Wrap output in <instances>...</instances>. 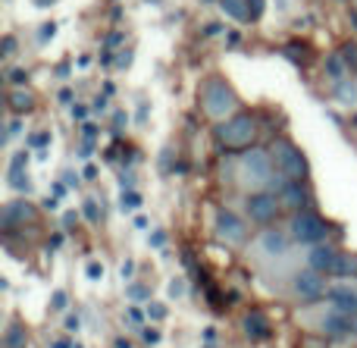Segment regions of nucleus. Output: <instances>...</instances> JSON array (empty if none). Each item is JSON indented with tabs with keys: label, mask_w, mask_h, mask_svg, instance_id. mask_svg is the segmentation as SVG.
<instances>
[{
	"label": "nucleus",
	"mask_w": 357,
	"mask_h": 348,
	"mask_svg": "<svg viewBox=\"0 0 357 348\" xmlns=\"http://www.w3.org/2000/svg\"><path fill=\"white\" fill-rule=\"evenodd\" d=\"M123 126H129V113H113V129H123Z\"/></svg>",
	"instance_id": "38"
},
{
	"label": "nucleus",
	"mask_w": 357,
	"mask_h": 348,
	"mask_svg": "<svg viewBox=\"0 0 357 348\" xmlns=\"http://www.w3.org/2000/svg\"><path fill=\"white\" fill-rule=\"evenodd\" d=\"M333 100L342 107H354L357 104V82L351 75H345V79L333 82Z\"/></svg>",
	"instance_id": "17"
},
{
	"label": "nucleus",
	"mask_w": 357,
	"mask_h": 348,
	"mask_svg": "<svg viewBox=\"0 0 357 348\" xmlns=\"http://www.w3.org/2000/svg\"><path fill=\"white\" fill-rule=\"evenodd\" d=\"M204 3H220V0H204Z\"/></svg>",
	"instance_id": "56"
},
{
	"label": "nucleus",
	"mask_w": 357,
	"mask_h": 348,
	"mask_svg": "<svg viewBox=\"0 0 357 348\" xmlns=\"http://www.w3.org/2000/svg\"><path fill=\"white\" fill-rule=\"evenodd\" d=\"M285 54H289L291 60L298 63V66H304V63H307V56H310V50H307V44L291 41V44H285Z\"/></svg>",
	"instance_id": "22"
},
{
	"label": "nucleus",
	"mask_w": 357,
	"mask_h": 348,
	"mask_svg": "<svg viewBox=\"0 0 357 348\" xmlns=\"http://www.w3.org/2000/svg\"><path fill=\"white\" fill-rule=\"evenodd\" d=\"M119 207H123V211H138V207H142V195H138L135 188L123 192V198H119Z\"/></svg>",
	"instance_id": "23"
},
{
	"label": "nucleus",
	"mask_w": 357,
	"mask_h": 348,
	"mask_svg": "<svg viewBox=\"0 0 357 348\" xmlns=\"http://www.w3.org/2000/svg\"><path fill=\"white\" fill-rule=\"evenodd\" d=\"M47 144H50V132H35V135L25 138V148H38V151H44Z\"/></svg>",
	"instance_id": "24"
},
{
	"label": "nucleus",
	"mask_w": 357,
	"mask_h": 348,
	"mask_svg": "<svg viewBox=\"0 0 357 348\" xmlns=\"http://www.w3.org/2000/svg\"><path fill=\"white\" fill-rule=\"evenodd\" d=\"M75 342H69V339H54V342H50V348H73Z\"/></svg>",
	"instance_id": "46"
},
{
	"label": "nucleus",
	"mask_w": 357,
	"mask_h": 348,
	"mask_svg": "<svg viewBox=\"0 0 357 348\" xmlns=\"http://www.w3.org/2000/svg\"><path fill=\"white\" fill-rule=\"evenodd\" d=\"M119 276H123V282H129L132 276H135V264L126 261V264H123V270H119Z\"/></svg>",
	"instance_id": "36"
},
{
	"label": "nucleus",
	"mask_w": 357,
	"mask_h": 348,
	"mask_svg": "<svg viewBox=\"0 0 357 348\" xmlns=\"http://www.w3.org/2000/svg\"><path fill=\"white\" fill-rule=\"evenodd\" d=\"M73 348H85V345H79V342H75V345H73Z\"/></svg>",
	"instance_id": "57"
},
{
	"label": "nucleus",
	"mask_w": 357,
	"mask_h": 348,
	"mask_svg": "<svg viewBox=\"0 0 357 348\" xmlns=\"http://www.w3.org/2000/svg\"><path fill=\"white\" fill-rule=\"evenodd\" d=\"M66 330H79V317H66Z\"/></svg>",
	"instance_id": "52"
},
{
	"label": "nucleus",
	"mask_w": 357,
	"mask_h": 348,
	"mask_svg": "<svg viewBox=\"0 0 357 348\" xmlns=\"http://www.w3.org/2000/svg\"><path fill=\"white\" fill-rule=\"evenodd\" d=\"M116 348H132V345L126 342V339H116Z\"/></svg>",
	"instance_id": "55"
},
{
	"label": "nucleus",
	"mask_w": 357,
	"mask_h": 348,
	"mask_svg": "<svg viewBox=\"0 0 357 348\" xmlns=\"http://www.w3.org/2000/svg\"><path fill=\"white\" fill-rule=\"evenodd\" d=\"M19 129H22V123H19V119H13V123H10V126H6V138L19 135Z\"/></svg>",
	"instance_id": "44"
},
{
	"label": "nucleus",
	"mask_w": 357,
	"mask_h": 348,
	"mask_svg": "<svg viewBox=\"0 0 357 348\" xmlns=\"http://www.w3.org/2000/svg\"><path fill=\"white\" fill-rule=\"evenodd\" d=\"M54 35H56V25L54 22H41V29H38V44H47Z\"/></svg>",
	"instance_id": "26"
},
{
	"label": "nucleus",
	"mask_w": 357,
	"mask_h": 348,
	"mask_svg": "<svg viewBox=\"0 0 357 348\" xmlns=\"http://www.w3.org/2000/svg\"><path fill=\"white\" fill-rule=\"evenodd\" d=\"M201 107L213 123H222V119L235 116V110H238V94L232 91V85H229L222 75H207L201 85Z\"/></svg>",
	"instance_id": "1"
},
{
	"label": "nucleus",
	"mask_w": 357,
	"mask_h": 348,
	"mask_svg": "<svg viewBox=\"0 0 357 348\" xmlns=\"http://www.w3.org/2000/svg\"><path fill=\"white\" fill-rule=\"evenodd\" d=\"M148 314H151L154 320H163V317H167V308L157 305V301H151V305H148Z\"/></svg>",
	"instance_id": "30"
},
{
	"label": "nucleus",
	"mask_w": 357,
	"mask_h": 348,
	"mask_svg": "<svg viewBox=\"0 0 357 348\" xmlns=\"http://www.w3.org/2000/svg\"><path fill=\"white\" fill-rule=\"evenodd\" d=\"M323 336H329V339L357 336V317H354V314L339 311V308H333V311L323 317Z\"/></svg>",
	"instance_id": "8"
},
{
	"label": "nucleus",
	"mask_w": 357,
	"mask_h": 348,
	"mask_svg": "<svg viewBox=\"0 0 357 348\" xmlns=\"http://www.w3.org/2000/svg\"><path fill=\"white\" fill-rule=\"evenodd\" d=\"M279 211H282V201L273 192H254L245 201V213L251 217V223H260V226H270L279 217Z\"/></svg>",
	"instance_id": "6"
},
{
	"label": "nucleus",
	"mask_w": 357,
	"mask_h": 348,
	"mask_svg": "<svg viewBox=\"0 0 357 348\" xmlns=\"http://www.w3.org/2000/svg\"><path fill=\"white\" fill-rule=\"evenodd\" d=\"M107 50H113V47H119V44H123V35H119V31H110V35H107Z\"/></svg>",
	"instance_id": "35"
},
{
	"label": "nucleus",
	"mask_w": 357,
	"mask_h": 348,
	"mask_svg": "<svg viewBox=\"0 0 357 348\" xmlns=\"http://www.w3.org/2000/svg\"><path fill=\"white\" fill-rule=\"evenodd\" d=\"M16 54V38H3V56Z\"/></svg>",
	"instance_id": "39"
},
{
	"label": "nucleus",
	"mask_w": 357,
	"mask_h": 348,
	"mask_svg": "<svg viewBox=\"0 0 357 348\" xmlns=\"http://www.w3.org/2000/svg\"><path fill=\"white\" fill-rule=\"evenodd\" d=\"M213 135L226 151H248L257 142V116H251V113H235V116L216 123Z\"/></svg>",
	"instance_id": "2"
},
{
	"label": "nucleus",
	"mask_w": 357,
	"mask_h": 348,
	"mask_svg": "<svg viewBox=\"0 0 357 348\" xmlns=\"http://www.w3.org/2000/svg\"><path fill=\"white\" fill-rule=\"evenodd\" d=\"M82 135L94 142V135H98V126H94V123H85V126H82Z\"/></svg>",
	"instance_id": "42"
},
{
	"label": "nucleus",
	"mask_w": 357,
	"mask_h": 348,
	"mask_svg": "<svg viewBox=\"0 0 357 348\" xmlns=\"http://www.w3.org/2000/svg\"><path fill=\"white\" fill-rule=\"evenodd\" d=\"M63 195H66V186H63V182H56V186H54V198H63Z\"/></svg>",
	"instance_id": "48"
},
{
	"label": "nucleus",
	"mask_w": 357,
	"mask_h": 348,
	"mask_svg": "<svg viewBox=\"0 0 357 348\" xmlns=\"http://www.w3.org/2000/svg\"><path fill=\"white\" fill-rule=\"evenodd\" d=\"M289 232L298 245H323L329 236V226L314 211H298L289 223Z\"/></svg>",
	"instance_id": "5"
},
{
	"label": "nucleus",
	"mask_w": 357,
	"mask_h": 348,
	"mask_svg": "<svg viewBox=\"0 0 357 348\" xmlns=\"http://www.w3.org/2000/svg\"><path fill=\"white\" fill-rule=\"evenodd\" d=\"M63 182H66V186H79V176H75V173H63Z\"/></svg>",
	"instance_id": "47"
},
{
	"label": "nucleus",
	"mask_w": 357,
	"mask_h": 348,
	"mask_svg": "<svg viewBox=\"0 0 357 348\" xmlns=\"http://www.w3.org/2000/svg\"><path fill=\"white\" fill-rule=\"evenodd\" d=\"M216 236L226 245H245L248 242V223L235 211H216Z\"/></svg>",
	"instance_id": "7"
},
{
	"label": "nucleus",
	"mask_w": 357,
	"mask_h": 348,
	"mask_svg": "<svg viewBox=\"0 0 357 348\" xmlns=\"http://www.w3.org/2000/svg\"><path fill=\"white\" fill-rule=\"evenodd\" d=\"M94 176H98V167H91V163H88V167H85V179H94Z\"/></svg>",
	"instance_id": "51"
},
{
	"label": "nucleus",
	"mask_w": 357,
	"mask_h": 348,
	"mask_svg": "<svg viewBox=\"0 0 357 348\" xmlns=\"http://www.w3.org/2000/svg\"><path fill=\"white\" fill-rule=\"evenodd\" d=\"M82 213H85V217L91 220V223H100V207H98V201L88 198L85 204H82Z\"/></svg>",
	"instance_id": "25"
},
{
	"label": "nucleus",
	"mask_w": 357,
	"mask_h": 348,
	"mask_svg": "<svg viewBox=\"0 0 357 348\" xmlns=\"http://www.w3.org/2000/svg\"><path fill=\"white\" fill-rule=\"evenodd\" d=\"M25 345H29V339H25V330L13 324L10 330H6V336H3V348H25Z\"/></svg>",
	"instance_id": "21"
},
{
	"label": "nucleus",
	"mask_w": 357,
	"mask_h": 348,
	"mask_svg": "<svg viewBox=\"0 0 357 348\" xmlns=\"http://www.w3.org/2000/svg\"><path fill=\"white\" fill-rule=\"evenodd\" d=\"M116 63H119L116 69H129V63H132V50H126V54H119V60H116Z\"/></svg>",
	"instance_id": "43"
},
{
	"label": "nucleus",
	"mask_w": 357,
	"mask_h": 348,
	"mask_svg": "<svg viewBox=\"0 0 357 348\" xmlns=\"http://www.w3.org/2000/svg\"><path fill=\"white\" fill-rule=\"evenodd\" d=\"M323 73L333 82H339V79H345V75H351V66H348V60L342 54H329L326 63H323Z\"/></svg>",
	"instance_id": "19"
},
{
	"label": "nucleus",
	"mask_w": 357,
	"mask_h": 348,
	"mask_svg": "<svg viewBox=\"0 0 357 348\" xmlns=\"http://www.w3.org/2000/svg\"><path fill=\"white\" fill-rule=\"evenodd\" d=\"M163 242H167V232H160V229H157L154 236H151V245H154V248H163Z\"/></svg>",
	"instance_id": "40"
},
{
	"label": "nucleus",
	"mask_w": 357,
	"mask_h": 348,
	"mask_svg": "<svg viewBox=\"0 0 357 348\" xmlns=\"http://www.w3.org/2000/svg\"><path fill=\"white\" fill-rule=\"evenodd\" d=\"M226 44H229V47H238L241 35H238V31H226Z\"/></svg>",
	"instance_id": "41"
},
{
	"label": "nucleus",
	"mask_w": 357,
	"mask_h": 348,
	"mask_svg": "<svg viewBox=\"0 0 357 348\" xmlns=\"http://www.w3.org/2000/svg\"><path fill=\"white\" fill-rule=\"evenodd\" d=\"M50 308H54V311H63V308H66V292H54V298H50Z\"/></svg>",
	"instance_id": "32"
},
{
	"label": "nucleus",
	"mask_w": 357,
	"mask_h": 348,
	"mask_svg": "<svg viewBox=\"0 0 357 348\" xmlns=\"http://www.w3.org/2000/svg\"><path fill=\"white\" fill-rule=\"evenodd\" d=\"M142 339H144L148 345H157V342H160V330H157V326H148V330L142 333Z\"/></svg>",
	"instance_id": "29"
},
{
	"label": "nucleus",
	"mask_w": 357,
	"mask_h": 348,
	"mask_svg": "<svg viewBox=\"0 0 357 348\" xmlns=\"http://www.w3.org/2000/svg\"><path fill=\"white\" fill-rule=\"evenodd\" d=\"M245 336L254 339V342H264V339H270V336H273L270 317H266L264 311H251V314L245 317Z\"/></svg>",
	"instance_id": "13"
},
{
	"label": "nucleus",
	"mask_w": 357,
	"mask_h": 348,
	"mask_svg": "<svg viewBox=\"0 0 357 348\" xmlns=\"http://www.w3.org/2000/svg\"><path fill=\"white\" fill-rule=\"evenodd\" d=\"M333 273L335 276H357V255H339Z\"/></svg>",
	"instance_id": "20"
},
{
	"label": "nucleus",
	"mask_w": 357,
	"mask_h": 348,
	"mask_svg": "<svg viewBox=\"0 0 357 348\" xmlns=\"http://www.w3.org/2000/svg\"><path fill=\"white\" fill-rule=\"evenodd\" d=\"M273 169H276V163H273V151H264V148H248L245 154H241V163H238V176H241V182L245 186H251V188H270V182H273Z\"/></svg>",
	"instance_id": "3"
},
{
	"label": "nucleus",
	"mask_w": 357,
	"mask_h": 348,
	"mask_svg": "<svg viewBox=\"0 0 357 348\" xmlns=\"http://www.w3.org/2000/svg\"><path fill=\"white\" fill-rule=\"evenodd\" d=\"M6 79H10L13 85H25V82H29V69H10Z\"/></svg>",
	"instance_id": "28"
},
{
	"label": "nucleus",
	"mask_w": 357,
	"mask_h": 348,
	"mask_svg": "<svg viewBox=\"0 0 357 348\" xmlns=\"http://www.w3.org/2000/svg\"><path fill=\"white\" fill-rule=\"evenodd\" d=\"M270 151H273V163H276L279 176L295 179V182L307 179V157L301 154L298 144H291L289 138H276V144H273Z\"/></svg>",
	"instance_id": "4"
},
{
	"label": "nucleus",
	"mask_w": 357,
	"mask_h": 348,
	"mask_svg": "<svg viewBox=\"0 0 357 348\" xmlns=\"http://www.w3.org/2000/svg\"><path fill=\"white\" fill-rule=\"evenodd\" d=\"M75 220H79V217H75V213H73V211H69V213H63V223H66V226H73V223H75Z\"/></svg>",
	"instance_id": "49"
},
{
	"label": "nucleus",
	"mask_w": 357,
	"mask_h": 348,
	"mask_svg": "<svg viewBox=\"0 0 357 348\" xmlns=\"http://www.w3.org/2000/svg\"><path fill=\"white\" fill-rule=\"evenodd\" d=\"M248 3H251L254 19H260V16H264V10H266V0H248Z\"/></svg>",
	"instance_id": "34"
},
{
	"label": "nucleus",
	"mask_w": 357,
	"mask_h": 348,
	"mask_svg": "<svg viewBox=\"0 0 357 348\" xmlns=\"http://www.w3.org/2000/svg\"><path fill=\"white\" fill-rule=\"evenodd\" d=\"M88 63H91V56H88V54H82V56H79V69H85Z\"/></svg>",
	"instance_id": "53"
},
{
	"label": "nucleus",
	"mask_w": 357,
	"mask_h": 348,
	"mask_svg": "<svg viewBox=\"0 0 357 348\" xmlns=\"http://www.w3.org/2000/svg\"><path fill=\"white\" fill-rule=\"evenodd\" d=\"M38 217V211L29 204V201H10L3 207V229H13V226H22V223H31Z\"/></svg>",
	"instance_id": "10"
},
{
	"label": "nucleus",
	"mask_w": 357,
	"mask_h": 348,
	"mask_svg": "<svg viewBox=\"0 0 357 348\" xmlns=\"http://www.w3.org/2000/svg\"><path fill=\"white\" fill-rule=\"evenodd\" d=\"M182 292H185L182 280H173V282H169V298H182Z\"/></svg>",
	"instance_id": "37"
},
{
	"label": "nucleus",
	"mask_w": 357,
	"mask_h": 348,
	"mask_svg": "<svg viewBox=\"0 0 357 348\" xmlns=\"http://www.w3.org/2000/svg\"><path fill=\"white\" fill-rule=\"evenodd\" d=\"M85 273H88V280H104V264H98V261H88V267H85Z\"/></svg>",
	"instance_id": "27"
},
{
	"label": "nucleus",
	"mask_w": 357,
	"mask_h": 348,
	"mask_svg": "<svg viewBox=\"0 0 357 348\" xmlns=\"http://www.w3.org/2000/svg\"><path fill=\"white\" fill-rule=\"evenodd\" d=\"M323 292H326L323 273H317V270H304V273L295 276V295H298V298L314 301V298H320Z\"/></svg>",
	"instance_id": "9"
},
{
	"label": "nucleus",
	"mask_w": 357,
	"mask_h": 348,
	"mask_svg": "<svg viewBox=\"0 0 357 348\" xmlns=\"http://www.w3.org/2000/svg\"><path fill=\"white\" fill-rule=\"evenodd\" d=\"M326 295H329V301H333L339 311L354 314L357 317V292L351 286H333V289H326Z\"/></svg>",
	"instance_id": "15"
},
{
	"label": "nucleus",
	"mask_w": 357,
	"mask_h": 348,
	"mask_svg": "<svg viewBox=\"0 0 357 348\" xmlns=\"http://www.w3.org/2000/svg\"><path fill=\"white\" fill-rule=\"evenodd\" d=\"M260 251H264L266 257H282L285 251H289V236L285 232H279V229H266V232H260Z\"/></svg>",
	"instance_id": "14"
},
{
	"label": "nucleus",
	"mask_w": 357,
	"mask_h": 348,
	"mask_svg": "<svg viewBox=\"0 0 357 348\" xmlns=\"http://www.w3.org/2000/svg\"><path fill=\"white\" fill-rule=\"evenodd\" d=\"M148 289L144 286H129V298H135V301H142V298H148Z\"/></svg>",
	"instance_id": "33"
},
{
	"label": "nucleus",
	"mask_w": 357,
	"mask_h": 348,
	"mask_svg": "<svg viewBox=\"0 0 357 348\" xmlns=\"http://www.w3.org/2000/svg\"><path fill=\"white\" fill-rule=\"evenodd\" d=\"M6 104H10V110L16 113V116H22V113L35 110V94L25 91V88H13V91L6 94Z\"/></svg>",
	"instance_id": "18"
},
{
	"label": "nucleus",
	"mask_w": 357,
	"mask_h": 348,
	"mask_svg": "<svg viewBox=\"0 0 357 348\" xmlns=\"http://www.w3.org/2000/svg\"><path fill=\"white\" fill-rule=\"evenodd\" d=\"M60 100H63V104H69V100H73V91H69V88H63V91H60Z\"/></svg>",
	"instance_id": "50"
},
{
	"label": "nucleus",
	"mask_w": 357,
	"mask_h": 348,
	"mask_svg": "<svg viewBox=\"0 0 357 348\" xmlns=\"http://www.w3.org/2000/svg\"><path fill=\"white\" fill-rule=\"evenodd\" d=\"M25 167H29V151H19L10 160V186L16 188L19 195L31 192V179H29V173H25Z\"/></svg>",
	"instance_id": "12"
},
{
	"label": "nucleus",
	"mask_w": 357,
	"mask_h": 348,
	"mask_svg": "<svg viewBox=\"0 0 357 348\" xmlns=\"http://www.w3.org/2000/svg\"><path fill=\"white\" fill-rule=\"evenodd\" d=\"M339 255L342 251H335L333 245H314V248H310V270H317V273H333L335 270V261H339Z\"/></svg>",
	"instance_id": "11"
},
{
	"label": "nucleus",
	"mask_w": 357,
	"mask_h": 348,
	"mask_svg": "<svg viewBox=\"0 0 357 348\" xmlns=\"http://www.w3.org/2000/svg\"><path fill=\"white\" fill-rule=\"evenodd\" d=\"M73 119H75V123H85V119H88V107L85 104H73Z\"/></svg>",
	"instance_id": "31"
},
{
	"label": "nucleus",
	"mask_w": 357,
	"mask_h": 348,
	"mask_svg": "<svg viewBox=\"0 0 357 348\" xmlns=\"http://www.w3.org/2000/svg\"><path fill=\"white\" fill-rule=\"evenodd\" d=\"M50 3H56V0H35V6H50Z\"/></svg>",
	"instance_id": "54"
},
{
	"label": "nucleus",
	"mask_w": 357,
	"mask_h": 348,
	"mask_svg": "<svg viewBox=\"0 0 357 348\" xmlns=\"http://www.w3.org/2000/svg\"><path fill=\"white\" fill-rule=\"evenodd\" d=\"M220 10H222V16H229L232 22H238V25H245V22H257V19H254V13H251V3H248V0H220Z\"/></svg>",
	"instance_id": "16"
},
{
	"label": "nucleus",
	"mask_w": 357,
	"mask_h": 348,
	"mask_svg": "<svg viewBox=\"0 0 357 348\" xmlns=\"http://www.w3.org/2000/svg\"><path fill=\"white\" fill-rule=\"evenodd\" d=\"M129 320H132V324H142V320H144L142 308H132V311H129Z\"/></svg>",
	"instance_id": "45"
}]
</instances>
